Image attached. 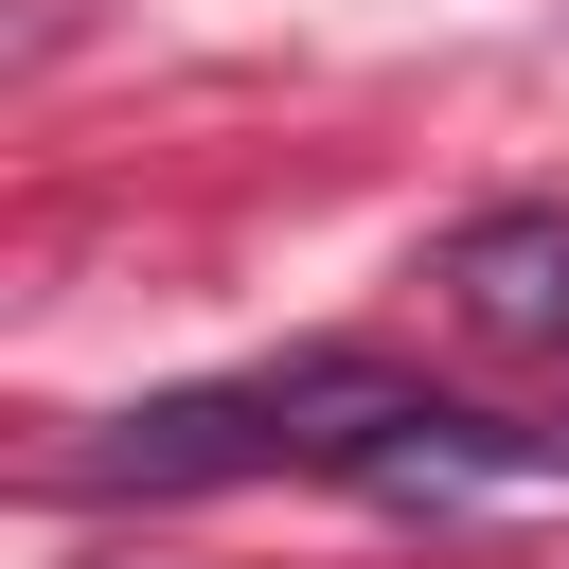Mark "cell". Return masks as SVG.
<instances>
[{
    "label": "cell",
    "instance_id": "cell-1",
    "mask_svg": "<svg viewBox=\"0 0 569 569\" xmlns=\"http://www.w3.org/2000/svg\"><path fill=\"white\" fill-rule=\"evenodd\" d=\"M391 356H284V373H231V391H160V409H124L107 445H89V480L107 498H196V480H267V462H320V480H356V445L391 427Z\"/></svg>",
    "mask_w": 569,
    "mask_h": 569
},
{
    "label": "cell",
    "instance_id": "cell-2",
    "mask_svg": "<svg viewBox=\"0 0 569 569\" xmlns=\"http://www.w3.org/2000/svg\"><path fill=\"white\" fill-rule=\"evenodd\" d=\"M427 284H445L462 338H498V356H569V196H498V213H462Z\"/></svg>",
    "mask_w": 569,
    "mask_h": 569
}]
</instances>
